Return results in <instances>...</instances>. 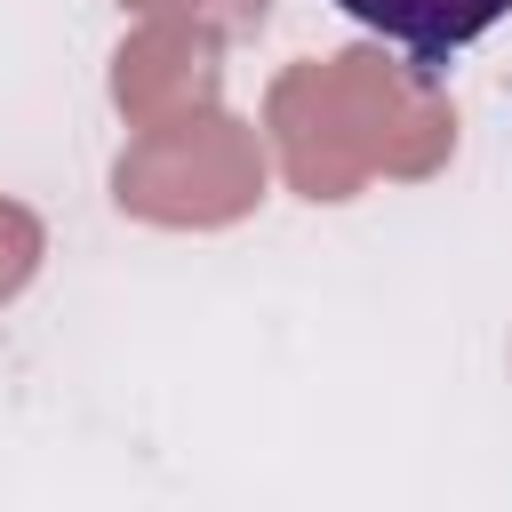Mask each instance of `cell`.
Returning <instances> with one entry per match:
<instances>
[{
    "instance_id": "6da1fadb",
    "label": "cell",
    "mask_w": 512,
    "mask_h": 512,
    "mask_svg": "<svg viewBox=\"0 0 512 512\" xmlns=\"http://www.w3.org/2000/svg\"><path fill=\"white\" fill-rule=\"evenodd\" d=\"M352 24H368L376 40H392V48H408L424 72L432 64H448L456 48H472L488 24H504L512 16V0H336Z\"/></svg>"
}]
</instances>
